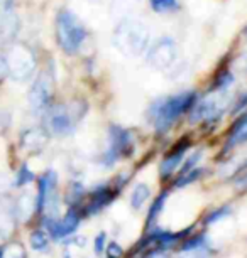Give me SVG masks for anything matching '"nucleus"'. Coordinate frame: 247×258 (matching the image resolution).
<instances>
[{
    "label": "nucleus",
    "mask_w": 247,
    "mask_h": 258,
    "mask_svg": "<svg viewBox=\"0 0 247 258\" xmlns=\"http://www.w3.org/2000/svg\"><path fill=\"white\" fill-rule=\"evenodd\" d=\"M195 100L196 95L193 91H183L168 98L154 100V103H151L147 110V118L154 125L156 132H168L174 121L191 108Z\"/></svg>",
    "instance_id": "nucleus-1"
},
{
    "label": "nucleus",
    "mask_w": 247,
    "mask_h": 258,
    "mask_svg": "<svg viewBox=\"0 0 247 258\" xmlns=\"http://www.w3.org/2000/svg\"><path fill=\"white\" fill-rule=\"evenodd\" d=\"M151 34L144 22L135 19H124L117 24L112 36V42L125 56H140L149 47Z\"/></svg>",
    "instance_id": "nucleus-2"
},
{
    "label": "nucleus",
    "mask_w": 247,
    "mask_h": 258,
    "mask_svg": "<svg viewBox=\"0 0 247 258\" xmlns=\"http://www.w3.org/2000/svg\"><path fill=\"white\" fill-rule=\"evenodd\" d=\"M56 39L63 51L75 54L85 42L86 29L73 12L61 11L56 17Z\"/></svg>",
    "instance_id": "nucleus-3"
},
{
    "label": "nucleus",
    "mask_w": 247,
    "mask_h": 258,
    "mask_svg": "<svg viewBox=\"0 0 247 258\" xmlns=\"http://www.w3.org/2000/svg\"><path fill=\"white\" fill-rule=\"evenodd\" d=\"M85 105L71 103V105H55L46 111L44 123L47 132L55 137H66L75 130V125L83 116Z\"/></svg>",
    "instance_id": "nucleus-4"
},
{
    "label": "nucleus",
    "mask_w": 247,
    "mask_h": 258,
    "mask_svg": "<svg viewBox=\"0 0 247 258\" xmlns=\"http://www.w3.org/2000/svg\"><path fill=\"white\" fill-rule=\"evenodd\" d=\"M134 152V139L132 132L127 128H122L119 125H112L109 130V147L102 155V164L114 165L119 159L132 155Z\"/></svg>",
    "instance_id": "nucleus-5"
},
{
    "label": "nucleus",
    "mask_w": 247,
    "mask_h": 258,
    "mask_svg": "<svg viewBox=\"0 0 247 258\" xmlns=\"http://www.w3.org/2000/svg\"><path fill=\"white\" fill-rule=\"evenodd\" d=\"M230 103L229 90H215L212 95L205 96L198 103H193V110L190 115L191 123H198L203 120H215L222 115L227 106Z\"/></svg>",
    "instance_id": "nucleus-6"
},
{
    "label": "nucleus",
    "mask_w": 247,
    "mask_h": 258,
    "mask_svg": "<svg viewBox=\"0 0 247 258\" xmlns=\"http://www.w3.org/2000/svg\"><path fill=\"white\" fill-rule=\"evenodd\" d=\"M9 75L16 81H24L32 75L36 70V57L32 51L22 44H16L9 49L7 54Z\"/></svg>",
    "instance_id": "nucleus-7"
},
{
    "label": "nucleus",
    "mask_w": 247,
    "mask_h": 258,
    "mask_svg": "<svg viewBox=\"0 0 247 258\" xmlns=\"http://www.w3.org/2000/svg\"><path fill=\"white\" fill-rule=\"evenodd\" d=\"M176 59H178V46L169 37H163L154 42L147 54L149 66L158 71L169 70L176 62Z\"/></svg>",
    "instance_id": "nucleus-8"
},
{
    "label": "nucleus",
    "mask_w": 247,
    "mask_h": 258,
    "mask_svg": "<svg viewBox=\"0 0 247 258\" xmlns=\"http://www.w3.org/2000/svg\"><path fill=\"white\" fill-rule=\"evenodd\" d=\"M53 78L50 73L42 71L39 73V76L36 78V81L32 83L31 90H29V105H31L32 111L41 113L50 106V101L53 98Z\"/></svg>",
    "instance_id": "nucleus-9"
},
{
    "label": "nucleus",
    "mask_w": 247,
    "mask_h": 258,
    "mask_svg": "<svg viewBox=\"0 0 247 258\" xmlns=\"http://www.w3.org/2000/svg\"><path fill=\"white\" fill-rule=\"evenodd\" d=\"M80 225V216L78 213L75 211V209H70L68 214L65 218H63L61 221H56V220H46V226L47 230H50L51 236L56 238V240H60V238H65L68 235H71L76 228Z\"/></svg>",
    "instance_id": "nucleus-10"
},
{
    "label": "nucleus",
    "mask_w": 247,
    "mask_h": 258,
    "mask_svg": "<svg viewBox=\"0 0 247 258\" xmlns=\"http://www.w3.org/2000/svg\"><path fill=\"white\" fill-rule=\"evenodd\" d=\"M114 198H115V191L114 189H110L109 186L96 187L95 191L91 192L90 203H88V206H86V214L98 213L100 209H104Z\"/></svg>",
    "instance_id": "nucleus-11"
},
{
    "label": "nucleus",
    "mask_w": 247,
    "mask_h": 258,
    "mask_svg": "<svg viewBox=\"0 0 247 258\" xmlns=\"http://www.w3.org/2000/svg\"><path fill=\"white\" fill-rule=\"evenodd\" d=\"M21 140H22L21 142L22 147L26 150H29V152H37V150H41L46 145L47 135L44 130H41V128H31L22 134Z\"/></svg>",
    "instance_id": "nucleus-12"
},
{
    "label": "nucleus",
    "mask_w": 247,
    "mask_h": 258,
    "mask_svg": "<svg viewBox=\"0 0 247 258\" xmlns=\"http://www.w3.org/2000/svg\"><path fill=\"white\" fill-rule=\"evenodd\" d=\"M186 149H188V144L185 142L183 145H180V147H178L176 150H173V152L169 154L168 157L163 160V162H161V167H159V172H161V176H163V177L171 176L174 170L180 167L181 160H183V157H185V154H186Z\"/></svg>",
    "instance_id": "nucleus-13"
},
{
    "label": "nucleus",
    "mask_w": 247,
    "mask_h": 258,
    "mask_svg": "<svg viewBox=\"0 0 247 258\" xmlns=\"http://www.w3.org/2000/svg\"><path fill=\"white\" fill-rule=\"evenodd\" d=\"M17 31H19L17 14L14 11L0 12V36H2V39L11 41V39L17 34Z\"/></svg>",
    "instance_id": "nucleus-14"
},
{
    "label": "nucleus",
    "mask_w": 247,
    "mask_h": 258,
    "mask_svg": "<svg viewBox=\"0 0 247 258\" xmlns=\"http://www.w3.org/2000/svg\"><path fill=\"white\" fill-rule=\"evenodd\" d=\"M36 208V201H34V196L31 192H26L22 194L21 198L17 199V204H16V214L21 221H27L31 218V214Z\"/></svg>",
    "instance_id": "nucleus-15"
},
{
    "label": "nucleus",
    "mask_w": 247,
    "mask_h": 258,
    "mask_svg": "<svg viewBox=\"0 0 247 258\" xmlns=\"http://www.w3.org/2000/svg\"><path fill=\"white\" fill-rule=\"evenodd\" d=\"M149 198H151V189H149L147 184L140 182L134 187L132 196H130V204H132L134 209H140V206H144Z\"/></svg>",
    "instance_id": "nucleus-16"
},
{
    "label": "nucleus",
    "mask_w": 247,
    "mask_h": 258,
    "mask_svg": "<svg viewBox=\"0 0 247 258\" xmlns=\"http://www.w3.org/2000/svg\"><path fill=\"white\" fill-rule=\"evenodd\" d=\"M244 142H247V115L237 121V125L234 126V130L230 134L229 145L234 147V145H240Z\"/></svg>",
    "instance_id": "nucleus-17"
},
{
    "label": "nucleus",
    "mask_w": 247,
    "mask_h": 258,
    "mask_svg": "<svg viewBox=\"0 0 247 258\" xmlns=\"http://www.w3.org/2000/svg\"><path fill=\"white\" fill-rule=\"evenodd\" d=\"M151 2V9L156 12H173L178 9V0H149Z\"/></svg>",
    "instance_id": "nucleus-18"
},
{
    "label": "nucleus",
    "mask_w": 247,
    "mask_h": 258,
    "mask_svg": "<svg viewBox=\"0 0 247 258\" xmlns=\"http://www.w3.org/2000/svg\"><path fill=\"white\" fill-rule=\"evenodd\" d=\"M166 198H168V192H163L161 196L156 199V203L153 204L151 211H149V214H147V226L149 228L153 226V223H156V218H158V214L163 211V206H164V201H166Z\"/></svg>",
    "instance_id": "nucleus-19"
},
{
    "label": "nucleus",
    "mask_w": 247,
    "mask_h": 258,
    "mask_svg": "<svg viewBox=\"0 0 247 258\" xmlns=\"http://www.w3.org/2000/svg\"><path fill=\"white\" fill-rule=\"evenodd\" d=\"M12 218L11 213L6 211V208H0V235L7 236L12 231Z\"/></svg>",
    "instance_id": "nucleus-20"
},
{
    "label": "nucleus",
    "mask_w": 247,
    "mask_h": 258,
    "mask_svg": "<svg viewBox=\"0 0 247 258\" xmlns=\"http://www.w3.org/2000/svg\"><path fill=\"white\" fill-rule=\"evenodd\" d=\"M31 246L34 250H46L47 248V236L42 231H34L31 235Z\"/></svg>",
    "instance_id": "nucleus-21"
},
{
    "label": "nucleus",
    "mask_w": 247,
    "mask_h": 258,
    "mask_svg": "<svg viewBox=\"0 0 247 258\" xmlns=\"http://www.w3.org/2000/svg\"><path fill=\"white\" fill-rule=\"evenodd\" d=\"M2 258H26V251H24L22 245H19V243H12L11 246L4 248Z\"/></svg>",
    "instance_id": "nucleus-22"
},
{
    "label": "nucleus",
    "mask_w": 247,
    "mask_h": 258,
    "mask_svg": "<svg viewBox=\"0 0 247 258\" xmlns=\"http://www.w3.org/2000/svg\"><path fill=\"white\" fill-rule=\"evenodd\" d=\"M202 155H203V150H198V152L193 154L191 157L188 159L185 164H183V167H181V176H183V174H186V172H190V170H193V169L196 167V164H198V160L202 159Z\"/></svg>",
    "instance_id": "nucleus-23"
},
{
    "label": "nucleus",
    "mask_w": 247,
    "mask_h": 258,
    "mask_svg": "<svg viewBox=\"0 0 247 258\" xmlns=\"http://www.w3.org/2000/svg\"><path fill=\"white\" fill-rule=\"evenodd\" d=\"M200 246H205V238L203 236H191L185 245L181 246V251H190V250H195V248H200Z\"/></svg>",
    "instance_id": "nucleus-24"
},
{
    "label": "nucleus",
    "mask_w": 247,
    "mask_h": 258,
    "mask_svg": "<svg viewBox=\"0 0 247 258\" xmlns=\"http://www.w3.org/2000/svg\"><path fill=\"white\" fill-rule=\"evenodd\" d=\"M83 198V187L80 186L78 182H75L70 189V196H68V203L70 204H76L80 199Z\"/></svg>",
    "instance_id": "nucleus-25"
},
{
    "label": "nucleus",
    "mask_w": 247,
    "mask_h": 258,
    "mask_svg": "<svg viewBox=\"0 0 247 258\" xmlns=\"http://www.w3.org/2000/svg\"><path fill=\"white\" fill-rule=\"evenodd\" d=\"M34 179V174L31 172V170L27 169V165H22V169L19 170V176H17V186H24V184L31 182Z\"/></svg>",
    "instance_id": "nucleus-26"
},
{
    "label": "nucleus",
    "mask_w": 247,
    "mask_h": 258,
    "mask_svg": "<svg viewBox=\"0 0 247 258\" xmlns=\"http://www.w3.org/2000/svg\"><path fill=\"white\" fill-rule=\"evenodd\" d=\"M230 213V208L229 206H224V208H219L217 211H214L210 214V216H207V225H212V223H215V221H219L220 218H224L225 214H229Z\"/></svg>",
    "instance_id": "nucleus-27"
},
{
    "label": "nucleus",
    "mask_w": 247,
    "mask_h": 258,
    "mask_svg": "<svg viewBox=\"0 0 247 258\" xmlns=\"http://www.w3.org/2000/svg\"><path fill=\"white\" fill-rule=\"evenodd\" d=\"M105 238H107L105 233H98V235H96V238H95V253L96 255H100V253L105 250Z\"/></svg>",
    "instance_id": "nucleus-28"
},
{
    "label": "nucleus",
    "mask_w": 247,
    "mask_h": 258,
    "mask_svg": "<svg viewBox=\"0 0 247 258\" xmlns=\"http://www.w3.org/2000/svg\"><path fill=\"white\" fill-rule=\"evenodd\" d=\"M107 251H109L110 258H120V256H122V253H124V250L117 245V243H110Z\"/></svg>",
    "instance_id": "nucleus-29"
},
{
    "label": "nucleus",
    "mask_w": 247,
    "mask_h": 258,
    "mask_svg": "<svg viewBox=\"0 0 247 258\" xmlns=\"http://www.w3.org/2000/svg\"><path fill=\"white\" fill-rule=\"evenodd\" d=\"M6 76H9V66H7V57L0 52V81Z\"/></svg>",
    "instance_id": "nucleus-30"
},
{
    "label": "nucleus",
    "mask_w": 247,
    "mask_h": 258,
    "mask_svg": "<svg viewBox=\"0 0 247 258\" xmlns=\"http://www.w3.org/2000/svg\"><path fill=\"white\" fill-rule=\"evenodd\" d=\"M14 4H16V0H0V12L14 11Z\"/></svg>",
    "instance_id": "nucleus-31"
},
{
    "label": "nucleus",
    "mask_w": 247,
    "mask_h": 258,
    "mask_svg": "<svg viewBox=\"0 0 247 258\" xmlns=\"http://www.w3.org/2000/svg\"><path fill=\"white\" fill-rule=\"evenodd\" d=\"M153 258H164V256H161V255H154Z\"/></svg>",
    "instance_id": "nucleus-32"
},
{
    "label": "nucleus",
    "mask_w": 247,
    "mask_h": 258,
    "mask_svg": "<svg viewBox=\"0 0 247 258\" xmlns=\"http://www.w3.org/2000/svg\"><path fill=\"white\" fill-rule=\"evenodd\" d=\"M90 2H93V4H95V2H98V0H90Z\"/></svg>",
    "instance_id": "nucleus-33"
}]
</instances>
